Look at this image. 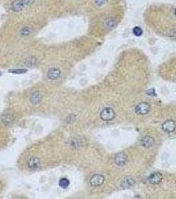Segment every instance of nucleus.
<instances>
[{
  "label": "nucleus",
  "instance_id": "1",
  "mask_svg": "<svg viewBox=\"0 0 176 199\" xmlns=\"http://www.w3.org/2000/svg\"><path fill=\"white\" fill-rule=\"evenodd\" d=\"M115 116V111L111 107H105L101 112L100 117L103 121H109L114 119Z\"/></svg>",
  "mask_w": 176,
  "mask_h": 199
},
{
  "label": "nucleus",
  "instance_id": "2",
  "mask_svg": "<svg viewBox=\"0 0 176 199\" xmlns=\"http://www.w3.org/2000/svg\"><path fill=\"white\" fill-rule=\"evenodd\" d=\"M150 106L146 102H141L135 107V112L138 115H146L150 112Z\"/></svg>",
  "mask_w": 176,
  "mask_h": 199
},
{
  "label": "nucleus",
  "instance_id": "3",
  "mask_svg": "<svg viewBox=\"0 0 176 199\" xmlns=\"http://www.w3.org/2000/svg\"><path fill=\"white\" fill-rule=\"evenodd\" d=\"M176 129V123L173 120H168L162 124V130L166 133H172Z\"/></svg>",
  "mask_w": 176,
  "mask_h": 199
},
{
  "label": "nucleus",
  "instance_id": "4",
  "mask_svg": "<svg viewBox=\"0 0 176 199\" xmlns=\"http://www.w3.org/2000/svg\"><path fill=\"white\" fill-rule=\"evenodd\" d=\"M105 178L101 175L97 174L94 175L90 179V184L93 187H98L101 186L104 182Z\"/></svg>",
  "mask_w": 176,
  "mask_h": 199
},
{
  "label": "nucleus",
  "instance_id": "5",
  "mask_svg": "<svg viewBox=\"0 0 176 199\" xmlns=\"http://www.w3.org/2000/svg\"><path fill=\"white\" fill-rule=\"evenodd\" d=\"M163 176L162 173L159 172H155L152 173L148 177V181L152 184H158L162 181Z\"/></svg>",
  "mask_w": 176,
  "mask_h": 199
},
{
  "label": "nucleus",
  "instance_id": "6",
  "mask_svg": "<svg viewBox=\"0 0 176 199\" xmlns=\"http://www.w3.org/2000/svg\"><path fill=\"white\" fill-rule=\"evenodd\" d=\"M61 71L58 68H51L48 71L47 76L50 80H56L60 77Z\"/></svg>",
  "mask_w": 176,
  "mask_h": 199
},
{
  "label": "nucleus",
  "instance_id": "7",
  "mask_svg": "<svg viewBox=\"0 0 176 199\" xmlns=\"http://www.w3.org/2000/svg\"><path fill=\"white\" fill-rule=\"evenodd\" d=\"M126 161H127L126 155L123 153L117 154L115 158V161L117 165H118L119 166L125 165L126 163Z\"/></svg>",
  "mask_w": 176,
  "mask_h": 199
},
{
  "label": "nucleus",
  "instance_id": "8",
  "mask_svg": "<svg viewBox=\"0 0 176 199\" xmlns=\"http://www.w3.org/2000/svg\"><path fill=\"white\" fill-rule=\"evenodd\" d=\"M40 165V160L38 158L32 157L29 159L27 162V166L30 169L36 170Z\"/></svg>",
  "mask_w": 176,
  "mask_h": 199
},
{
  "label": "nucleus",
  "instance_id": "9",
  "mask_svg": "<svg viewBox=\"0 0 176 199\" xmlns=\"http://www.w3.org/2000/svg\"><path fill=\"white\" fill-rule=\"evenodd\" d=\"M141 144L142 146L145 147V148H149V147H152L154 144V139L153 137L150 136H147L144 137L141 140Z\"/></svg>",
  "mask_w": 176,
  "mask_h": 199
},
{
  "label": "nucleus",
  "instance_id": "10",
  "mask_svg": "<svg viewBox=\"0 0 176 199\" xmlns=\"http://www.w3.org/2000/svg\"><path fill=\"white\" fill-rule=\"evenodd\" d=\"M25 5L23 3V2L21 1V0H17V1H15L12 3V6H11V8H12L13 11H15V12H21L23 10V9L25 8Z\"/></svg>",
  "mask_w": 176,
  "mask_h": 199
},
{
  "label": "nucleus",
  "instance_id": "11",
  "mask_svg": "<svg viewBox=\"0 0 176 199\" xmlns=\"http://www.w3.org/2000/svg\"><path fill=\"white\" fill-rule=\"evenodd\" d=\"M117 21L114 18L108 17L105 20V25L109 29H113L117 26Z\"/></svg>",
  "mask_w": 176,
  "mask_h": 199
},
{
  "label": "nucleus",
  "instance_id": "12",
  "mask_svg": "<svg viewBox=\"0 0 176 199\" xmlns=\"http://www.w3.org/2000/svg\"><path fill=\"white\" fill-rule=\"evenodd\" d=\"M135 184V181L131 177H126L122 182L121 185L123 188H130Z\"/></svg>",
  "mask_w": 176,
  "mask_h": 199
},
{
  "label": "nucleus",
  "instance_id": "13",
  "mask_svg": "<svg viewBox=\"0 0 176 199\" xmlns=\"http://www.w3.org/2000/svg\"><path fill=\"white\" fill-rule=\"evenodd\" d=\"M41 95L38 92H36L33 93L31 96V98H30V100H31V102L34 104H37V103L39 102L41 100Z\"/></svg>",
  "mask_w": 176,
  "mask_h": 199
},
{
  "label": "nucleus",
  "instance_id": "14",
  "mask_svg": "<svg viewBox=\"0 0 176 199\" xmlns=\"http://www.w3.org/2000/svg\"><path fill=\"white\" fill-rule=\"evenodd\" d=\"M70 184L69 180L66 179V178H63L61 179L59 181V186L62 189H66L68 187Z\"/></svg>",
  "mask_w": 176,
  "mask_h": 199
},
{
  "label": "nucleus",
  "instance_id": "15",
  "mask_svg": "<svg viewBox=\"0 0 176 199\" xmlns=\"http://www.w3.org/2000/svg\"><path fill=\"white\" fill-rule=\"evenodd\" d=\"M32 33V30L31 28L29 27H25L21 31V33L23 36H28L30 35Z\"/></svg>",
  "mask_w": 176,
  "mask_h": 199
},
{
  "label": "nucleus",
  "instance_id": "16",
  "mask_svg": "<svg viewBox=\"0 0 176 199\" xmlns=\"http://www.w3.org/2000/svg\"><path fill=\"white\" fill-rule=\"evenodd\" d=\"M133 34L135 35V36L140 37L142 35L143 31L141 27H140L138 26H136L135 27H134V29H133Z\"/></svg>",
  "mask_w": 176,
  "mask_h": 199
},
{
  "label": "nucleus",
  "instance_id": "17",
  "mask_svg": "<svg viewBox=\"0 0 176 199\" xmlns=\"http://www.w3.org/2000/svg\"><path fill=\"white\" fill-rule=\"evenodd\" d=\"M10 72H11V73H13L15 74H22L25 73V72H27V70L23 69H13Z\"/></svg>",
  "mask_w": 176,
  "mask_h": 199
},
{
  "label": "nucleus",
  "instance_id": "18",
  "mask_svg": "<svg viewBox=\"0 0 176 199\" xmlns=\"http://www.w3.org/2000/svg\"><path fill=\"white\" fill-rule=\"evenodd\" d=\"M26 62L27 63V65H29V67H31L32 66V65H34L35 64V59L34 58H32V57H30V58H28L27 59V61H26Z\"/></svg>",
  "mask_w": 176,
  "mask_h": 199
},
{
  "label": "nucleus",
  "instance_id": "19",
  "mask_svg": "<svg viewBox=\"0 0 176 199\" xmlns=\"http://www.w3.org/2000/svg\"><path fill=\"white\" fill-rule=\"evenodd\" d=\"M23 2V3L25 5V6H29L32 5L35 2V0H21Z\"/></svg>",
  "mask_w": 176,
  "mask_h": 199
},
{
  "label": "nucleus",
  "instance_id": "20",
  "mask_svg": "<svg viewBox=\"0 0 176 199\" xmlns=\"http://www.w3.org/2000/svg\"><path fill=\"white\" fill-rule=\"evenodd\" d=\"M107 1H108V0H95V3L97 4L98 6H103V5L107 3Z\"/></svg>",
  "mask_w": 176,
  "mask_h": 199
},
{
  "label": "nucleus",
  "instance_id": "21",
  "mask_svg": "<svg viewBox=\"0 0 176 199\" xmlns=\"http://www.w3.org/2000/svg\"><path fill=\"white\" fill-rule=\"evenodd\" d=\"M147 94L149 96H156V94H155V91L153 89H151V90H148L147 92Z\"/></svg>",
  "mask_w": 176,
  "mask_h": 199
},
{
  "label": "nucleus",
  "instance_id": "22",
  "mask_svg": "<svg viewBox=\"0 0 176 199\" xmlns=\"http://www.w3.org/2000/svg\"><path fill=\"white\" fill-rule=\"evenodd\" d=\"M175 15H176V9L175 10Z\"/></svg>",
  "mask_w": 176,
  "mask_h": 199
},
{
  "label": "nucleus",
  "instance_id": "23",
  "mask_svg": "<svg viewBox=\"0 0 176 199\" xmlns=\"http://www.w3.org/2000/svg\"><path fill=\"white\" fill-rule=\"evenodd\" d=\"M1 72H0V76H1Z\"/></svg>",
  "mask_w": 176,
  "mask_h": 199
}]
</instances>
